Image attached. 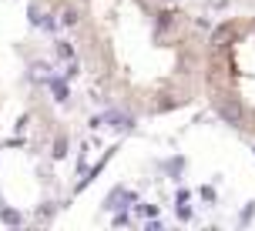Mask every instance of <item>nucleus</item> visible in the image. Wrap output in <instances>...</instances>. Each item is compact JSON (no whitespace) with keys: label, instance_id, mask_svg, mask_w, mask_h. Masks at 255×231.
I'll return each mask as SVG.
<instances>
[{"label":"nucleus","instance_id":"obj_3","mask_svg":"<svg viewBox=\"0 0 255 231\" xmlns=\"http://www.w3.org/2000/svg\"><path fill=\"white\" fill-rule=\"evenodd\" d=\"M47 84H51V94H54V101H67V84H64L61 77H47Z\"/></svg>","mask_w":255,"mask_h":231},{"label":"nucleus","instance_id":"obj_10","mask_svg":"<svg viewBox=\"0 0 255 231\" xmlns=\"http://www.w3.org/2000/svg\"><path fill=\"white\" fill-rule=\"evenodd\" d=\"M171 17H175V13H171V10L158 13V27H161V30H168V27H171Z\"/></svg>","mask_w":255,"mask_h":231},{"label":"nucleus","instance_id":"obj_4","mask_svg":"<svg viewBox=\"0 0 255 231\" xmlns=\"http://www.w3.org/2000/svg\"><path fill=\"white\" fill-rule=\"evenodd\" d=\"M229 40H232V27H229V24H222V27H215V30H212V44L225 47Z\"/></svg>","mask_w":255,"mask_h":231},{"label":"nucleus","instance_id":"obj_9","mask_svg":"<svg viewBox=\"0 0 255 231\" xmlns=\"http://www.w3.org/2000/svg\"><path fill=\"white\" fill-rule=\"evenodd\" d=\"M54 157H64V154H67V138H57V141H54Z\"/></svg>","mask_w":255,"mask_h":231},{"label":"nucleus","instance_id":"obj_14","mask_svg":"<svg viewBox=\"0 0 255 231\" xmlns=\"http://www.w3.org/2000/svg\"><path fill=\"white\" fill-rule=\"evenodd\" d=\"M252 151H255V148H252Z\"/></svg>","mask_w":255,"mask_h":231},{"label":"nucleus","instance_id":"obj_5","mask_svg":"<svg viewBox=\"0 0 255 231\" xmlns=\"http://www.w3.org/2000/svg\"><path fill=\"white\" fill-rule=\"evenodd\" d=\"M54 54H57L61 61H74V47H71V40H54Z\"/></svg>","mask_w":255,"mask_h":231},{"label":"nucleus","instance_id":"obj_7","mask_svg":"<svg viewBox=\"0 0 255 231\" xmlns=\"http://www.w3.org/2000/svg\"><path fill=\"white\" fill-rule=\"evenodd\" d=\"M215 114H218V117H225L229 124H239V111H235L232 104H218V107H215Z\"/></svg>","mask_w":255,"mask_h":231},{"label":"nucleus","instance_id":"obj_1","mask_svg":"<svg viewBox=\"0 0 255 231\" xmlns=\"http://www.w3.org/2000/svg\"><path fill=\"white\" fill-rule=\"evenodd\" d=\"M98 124H108V128H115V131H131L134 128V117L121 114V111H104V114L98 117Z\"/></svg>","mask_w":255,"mask_h":231},{"label":"nucleus","instance_id":"obj_13","mask_svg":"<svg viewBox=\"0 0 255 231\" xmlns=\"http://www.w3.org/2000/svg\"><path fill=\"white\" fill-rule=\"evenodd\" d=\"M225 3H229V0H208V7H212V10H222Z\"/></svg>","mask_w":255,"mask_h":231},{"label":"nucleus","instance_id":"obj_12","mask_svg":"<svg viewBox=\"0 0 255 231\" xmlns=\"http://www.w3.org/2000/svg\"><path fill=\"white\" fill-rule=\"evenodd\" d=\"M165 171L178 174V171H181V157H171V161H165Z\"/></svg>","mask_w":255,"mask_h":231},{"label":"nucleus","instance_id":"obj_8","mask_svg":"<svg viewBox=\"0 0 255 231\" xmlns=\"http://www.w3.org/2000/svg\"><path fill=\"white\" fill-rule=\"evenodd\" d=\"M77 20H81V13H77L74 7H64V10H61V20H57V24H64V27H77Z\"/></svg>","mask_w":255,"mask_h":231},{"label":"nucleus","instance_id":"obj_6","mask_svg":"<svg viewBox=\"0 0 255 231\" xmlns=\"http://www.w3.org/2000/svg\"><path fill=\"white\" fill-rule=\"evenodd\" d=\"M0 221H3V225H20V221H24V215H20V211H13V208H3V205H0Z\"/></svg>","mask_w":255,"mask_h":231},{"label":"nucleus","instance_id":"obj_2","mask_svg":"<svg viewBox=\"0 0 255 231\" xmlns=\"http://www.w3.org/2000/svg\"><path fill=\"white\" fill-rule=\"evenodd\" d=\"M30 74H34V80H47V77H54V67L47 61H34L30 64Z\"/></svg>","mask_w":255,"mask_h":231},{"label":"nucleus","instance_id":"obj_11","mask_svg":"<svg viewBox=\"0 0 255 231\" xmlns=\"http://www.w3.org/2000/svg\"><path fill=\"white\" fill-rule=\"evenodd\" d=\"M27 17H30V24H34V27H40V20H44V13H40L37 7H30V10H27Z\"/></svg>","mask_w":255,"mask_h":231}]
</instances>
